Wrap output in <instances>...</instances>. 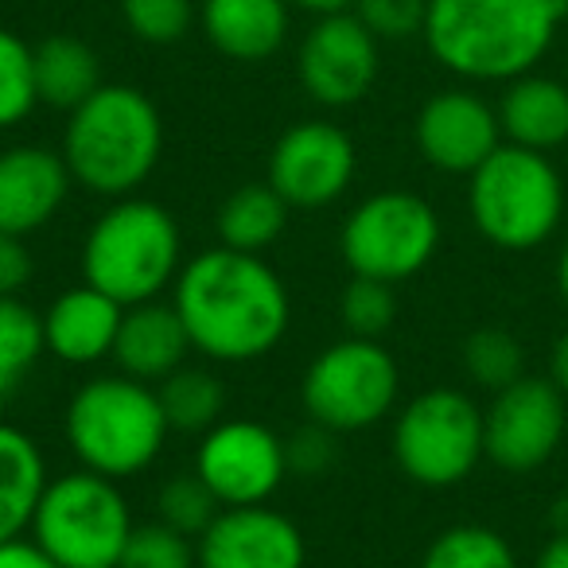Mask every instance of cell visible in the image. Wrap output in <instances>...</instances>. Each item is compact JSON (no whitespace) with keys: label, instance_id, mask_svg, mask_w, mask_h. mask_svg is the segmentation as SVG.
<instances>
[{"label":"cell","instance_id":"1","mask_svg":"<svg viewBox=\"0 0 568 568\" xmlns=\"http://www.w3.org/2000/svg\"><path fill=\"white\" fill-rule=\"evenodd\" d=\"M172 304L191 335V347L214 363H253L288 332L293 304L273 265L257 253L219 245L183 261Z\"/></svg>","mask_w":568,"mask_h":568},{"label":"cell","instance_id":"2","mask_svg":"<svg viewBox=\"0 0 568 568\" xmlns=\"http://www.w3.org/2000/svg\"><path fill=\"white\" fill-rule=\"evenodd\" d=\"M568 0H428L425 43L467 82H514L552 48Z\"/></svg>","mask_w":568,"mask_h":568},{"label":"cell","instance_id":"3","mask_svg":"<svg viewBox=\"0 0 568 568\" xmlns=\"http://www.w3.org/2000/svg\"><path fill=\"white\" fill-rule=\"evenodd\" d=\"M164 121L136 87H98L71 110L63 133V160L71 180L105 199H125L160 164Z\"/></svg>","mask_w":568,"mask_h":568},{"label":"cell","instance_id":"4","mask_svg":"<svg viewBox=\"0 0 568 568\" xmlns=\"http://www.w3.org/2000/svg\"><path fill=\"white\" fill-rule=\"evenodd\" d=\"M183 268V237L175 219L152 199H118L82 242V276L105 296L133 308L160 301Z\"/></svg>","mask_w":568,"mask_h":568},{"label":"cell","instance_id":"5","mask_svg":"<svg viewBox=\"0 0 568 568\" xmlns=\"http://www.w3.org/2000/svg\"><path fill=\"white\" fill-rule=\"evenodd\" d=\"M160 394L129 374H102L74 389L67 405V444L74 459L105 479L141 475L168 440Z\"/></svg>","mask_w":568,"mask_h":568},{"label":"cell","instance_id":"6","mask_svg":"<svg viewBox=\"0 0 568 568\" xmlns=\"http://www.w3.org/2000/svg\"><path fill=\"white\" fill-rule=\"evenodd\" d=\"M471 222L498 250H537L549 242L565 214V183L545 152L498 144L467 175Z\"/></svg>","mask_w":568,"mask_h":568},{"label":"cell","instance_id":"7","mask_svg":"<svg viewBox=\"0 0 568 568\" xmlns=\"http://www.w3.org/2000/svg\"><path fill=\"white\" fill-rule=\"evenodd\" d=\"M133 526L118 479L79 467L48 479L28 534L59 568H118Z\"/></svg>","mask_w":568,"mask_h":568},{"label":"cell","instance_id":"8","mask_svg":"<svg viewBox=\"0 0 568 568\" xmlns=\"http://www.w3.org/2000/svg\"><path fill=\"white\" fill-rule=\"evenodd\" d=\"M402 374L378 339H339L304 371L301 402L316 425L332 433H363L378 425L397 402Z\"/></svg>","mask_w":568,"mask_h":568},{"label":"cell","instance_id":"9","mask_svg":"<svg viewBox=\"0 0 568 568\" xmlns=\"http://www.w3.org/2000/svg\"><path fill=\"white\" fill-rule=\"evenodd\" d=\"M440 245V219L417 191H378L347 214L339 234L343 261L355 276L409 281L433 261Z\"/></svg>","mask_w":568,"mask_h":568},{"label":"cell","instance_id":"10","mask_svg":"<svg viewBox=\"0 0 568 568\" xmlns=\"http://www.w3.org/2000/svg\"><path fill=\"white\" fill-rule=\"evenodd\" d=\"M394 456L420 487H456L475 471L483 452V413L459 389H428L402 409L394 425Z\"/></svg>","mask_w":568,"mask_h":568},{"label":"cell","instance_id":"11","mask_svg":"<svg viewBox=\"0 0 568 568\" xmlns=\"http://www.w3.org/2000/svg\"><path fill=\"white\" fill-rule=\"evenodd\" d=\"M195 475L222 506L268 503L288 475L284 440L261 420H219L199 440Z\"/></svg>","mask_w":568,"mask_h":568},{"label":"cell","instance_id":"12","mask_svg":"<svg viewBox=\"0 0 568 568\" xmlns=\"http://www.w3.org/2000/svg\"><path fill=\"white\" fill-rule=\"evenodd\" d=\"M355 141L332 121H301L284 129L268 152V187L296 211H324L347 195L355 180Z\"/></svg>","mask_w":568,"mask_h":568},{"label":"cell","instance_id":"13","mask_svg":"<svg viewBox=\"0 0 568 568\" xmlns=\"http://www.w3.org/2000/svg\"><path fill=\"white\" fill-rule=\"evenodd\" d=\"M565 402L552 382L526 378L498 389L483 413V452L503 471H534L549 464L565 440Z\"/></svg>","mask_w":568,"mask_h":568},{"label":"cell","instance_id":"14","mask_svg":"<svg viewBox=\"0 0 568 568\" xmlns=\"http://www.w3.org/2000/svg\"><path fill=\"white\" fill-rule=\"evenodd\" d=\"M296 74L320 105H355L378 79V40L355 12L320 17L296 51Z\"/></svg>","mask_w":568,"mask_h":568},{"label":"cell","instance_id":"15","mask_svg":"<svg viewBox=\"0 0 568 568\" xmlns=\"http://www.w3.org/2000/svg\"><path fill=\"white\" fill-rule=\"evenodd\" d=\"M199 568H304L308 545L293 518L257 506H222L195 537Z\"/></svg>","mask_w":568,"mask_h":568},{"label":"cell","instance_id":"16","mask_svg":"<svg viewBox=\"0 0 568 568\" xmlns=\"http://www.w3.org/2000/svg\"><path fill=\"white\" fill-rule=\"evenodd\" d=\"M417 149L436 172L471 175L503 144L498 110L471 90H440L417 113Z\"/></svg>","mask_w":568,"mask_h":568},{"label":"cell","instance_id":"17","mask_svg":"<svg viewBox=\"0 0 568 568\" xmlns=\"http://www.w3.org/2000/svg\"><path fill=\"white\" fill-rule=\"evenodd\" d=\"M71 191V168L43 144L0 152V234H36L59 214Z\"/></svg>","mask_w":568,"mask_h":568},{"label":"cell","instance_id":"18","mask_svg":"<svg viewBox=\"0 0 568 568\" xmlns=\"http://www.w3.org/2000/svg\"><path fill=\"white\" fill-rule=\"evenodd\" d=\"M121 316H125V308L113 296H105L94 284H79V288H67L43 312V343L59 363L94 366L113 355Z\"/></svg>","mask_w":568,"mask_h":568},{"label":"cell","instance_id":"19","mask_svg":"<svg viewBox=\"0 0 568 568\" xmlns=\"http://www.w3.org/2000/svg\"><path fill=\"white\" fill-rule=\"evenodd\" d=\"M187 351H195V347H191V335H187V327H183L175 304L144 301V304L125 308L110 358L129 378L160 386L168 374L180 371Z\"/></svg>","mask_w":568,"mask_h":568},{"label":"cell","instance_id":"20","mask_svg":"<svg viewBox=\"0 0 568 568\" xmlns=\"http://www.w3.org/2000/svg\"><path fill=\"white\" fill-rule=\"evenodd\" d=\"M288 0H203L199 24L226 59L261 63L288 40Z\"/></svg>","mask_w":568,"mask_h":568},{"label":"cell","instance_id":"21","mask_svg":"<svg viewBox=\"0 0 568 568\" xmlns=\"http://www.w3.org/2000/svg\"><path fill=\"white\" fill-rule=\"evenodd\" d=\"M498 129L506 144H518V149H560L568 141V82L534 71L506 82V94L498 102Z\"/></svg>","mask_w":568,"mask_h":568},{"label":"cell","instance_id":"22","mask_svg":"<svg viewBox=\"0 0 568 568\" xmlns=\"http://www.w3.org/2000/svg\"><path fill=\"white\" fill-rule=\"evenodd\" d=\"M48 487V459L24 428L0 420V541L32 529L36 506Z\"/></svg>","mask_w":568,"mask_h":568},{"label":"cell","instance_id":"23","mask_svg":"<svg viewBox=\"0 0 568 568\" xmlns=\"http://www.w3.org/2000/svg\"><path fill=\"white\" fill-rule=\"evenodd\" d=\"M102 87V63L94 48L74 36H48L36 48V94L51 110H79Z\"/></svg>","mask_w":568,"mask_h":568},{"label":"cell","instance_id":"24","mask_svg":"<svg viewBox=\"0 0 568 568\" xmlns=\"http://www.w3.org/2000/svg\"><path fill=\"white\" fill-rule=\"evenodd\" d=\"M293 206L284 203L268 183H245L222 203L219 211V237L222 245L242 253H261L284 234Z\"/></svg>","mask_w":568,"mask_h":568},{"label":"cell","instance_id":"25","mask_svg":"<svg viewBox=\"0 0 568 568\" xmlns=\"http://www.w3.org/2000/svg\"><path fill=\"white\" fill-rule=\"evenodd\" d=\"M156 394L172 433H206L219 425L222 409H226L222 382L199 366H180L175 374H168L156 386Z\"/></svg>","mask_w":568,"mask_h":568},{"label":"cell","instance_id":"26","mask_svg":"<svg viewBox=\"0 0 568 568\" xmlns=\"http://www.w3.org/2000/svg\"><path fill=\"white\" fill-rule=\"evenodd\" d=\"M48 351L43 316L28 308L20 296H0V409L9 405L12 389Z\"/></svg>","mask_w":568,"mask_h":568},{"label":"cell","instance_id":"27","mask_svg":"<svg viewBox=\"0 0 568 568\" xmlns=\"http://www.w3.org/2000/svg\"><path fill=\"white\" fill-rule=\"evenodd\" d=\"M420 568H518V557L495 529L452 526L425 549Z\"/></svg>","mask_w":568,"mask_h":568},{"label":"cell","instance_id":"28","mask_svg":"<svg viewBox=\"0 0 568 568\" xmlns=\"http://www.w3.org/2000/svg\"><path fill=\"white\" fill-rule=\"evenodd\" d=\"M40 105L36 94V48L0 28V129H17Z\"/></svg>","mask_w":568,"mask_h":568},{"label":"cell","instance_id":"29","mask_svg":"<svg viewBox=\"0 0 568 568\" xmlns=\"http://www.w3.org/2000/svg\"><path fill=\"white\" fill-rule=\"evenodd\" d=\"M464 371L475 386L498 389L514 386L526 371V355H521V343L510 332H498V327H483V332L467 335L464 343Z\"/></svg>","mask_w":568,"mask_h":568},{"label":"cell","instance_id":"30","mask_svg":"<svg viewBox=\"0 0 568 568\" xmlns=\"http://www.w3.org/2000/svg\"><path fill=\"white\" fill-rule=\"evenodd\" d=\"M219 510H222V503L211 495V487H206L195 471L172 475L156 495L160 521H168V526L180 529V534H187V537L203 534V529L219 518Z\"/></svg>","mask_w":568,"mask_h":568},{"label":"cell","instance_id":"31","mask_svg":"<svg viewBox=\"0 0 568 568\" xmlns=\"http://www.w3.org/2000/svg\"><path fill=\"white\" fill-rule=\"evenodd\" d=\"M118 568H199L195 537L180 534L160 518L133 526Z\"/></svg>","mask_w":568,"mask_h":568},{"label":"cell","instance_id":"32","mask_svg":"<svg viewBox=\"0 0 568 568\" xmlns=\"http://www.w3.org/2000/svg\"><path fill=\"white\" fill-rule=\"evenodd\" d=\"M343 324L358 339H382L397 320V296L389 281H374V276H355L343 293Z\"/></svg>","mask_w":568,"mask_h":568},{"label":"cell","instance_id":"33","mask_svg":"<svg viewBox=\"0 0 568 568\" xmlns=\"http://www.w3.org/2000/svg\"><path fill=\"white\" fill-rule=\"evenodd\" d=\"M125 24L144 43H175L195 20L191 0H121Z\"/></svg>","mask_w":568,"mask_h":568},{"label":"cell","instance_id":"34","mask_svg":"<svg viewBox=\"0 0 568 568\" xmlns=\"http://www.w3.org/2000/svg\"><path fill=\"white\" fill-rule=\"evenodd\" d=\"M355 12L374 40H409L425 32L428 0H355Z\"/></svg>","mask_w":568,"mask_h":568},{"label":"cell","instance_id":"35","mask_svg":"<svg viewBox=\"0 0 568 568\" xmlns=\"http://www.w3.org/2000/svg\"><path fill=\"white\" fill-rule=\"evenodd\" d=\"M335 436L332 428L324 425H304L301 433H293L288 440H284V456H288V471L296 475H324L335 467V459H339V448H335Z\"/></svg>","mask_w":568,"mask_h":568},{"label":"cell","instance_id":"36","mask_svg":"<svg viewBox=\"0 0 568 568\" xmlns=\"http://www.w3.org/2000/svg\"><path fill=\"white\" fill-rule=\"evenodd\" d=\"M36 273L32 250L20 234H0V296H20Z\"/></svg>","mask_w":568,"mask_h":568},{"label":"cell","instance_id":"37","mask_svg":"<svg viewBox=\"0 0 568 568\" xmlns=\"http://www.w3.org/2000/svg\"><path fill=\"white\" fill-rule=\"evenodd\" d=\"M0 568H59L32 537H12V541H0Z\"/></svg>","mask_w":568,"mask_h":568},{"label":"cell","instance_id":"38","mask_svg":"<svg viewBox=\"0 0 568 568\" xmlns=\"http://www.w3.org/2000/svg\"><path fill=\"white\" fill-rule=\"evenodd\" d=\"M549 382L560 389V394L568 397V332L557 339V347H552V363H549Z\"/></svg>","mask_w":568,"mask_h":568},{"label":"cell","instance_id":"39","mask_svg":"<svg viewBox=\"0 0 568 568\" xmlns=\"http://www.w3.org/2000/svg\"><path fill=\"white\" fill-rule=\"evenodd\" d=\"M534 568H568V534H552V541L537 552Z\"/></svg>","mask_w":568,"mask_h":568},{"label":"cell","instance_id":"40","mask_svg":"<svg viewBox=\"0 0 568 568\" xmlns=\"http://www.w3.org/2000/svg\"><path fill=\"white\" fill-rule=\"evenodd\" d=\"M293 9L304 12H316V17H332V12H351L355 9V0H288Z\"/></svg>","mask_w":568,"mask_h":568},{"label":"cell","instance_id":"41","mask_svg":"<svg viewBox=\"0 0 568 568\" xmlns=\"http://www.w3.org/2000/svg\"><path fill=\"white\" fill-rule=\"evenodd\" d=\"M557 288H560V301L568 304V242L560 250V261H557Z\"/></svg>","mask_w":568,"mask_h":568},{"label":"cell","instance_id":"42","mask_svg":"<svg viewBox=\"0 0 568 568\" xmlns=\"http://www.w3.org/2000/svg\"><path fill=\"white\" fill-rule=\"evenodd\" d=\"M552 534H568V498L552 506Z\"/></svg>","mask_w":568,"mask_h":568}]
</instances>
